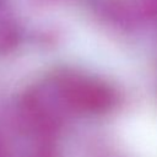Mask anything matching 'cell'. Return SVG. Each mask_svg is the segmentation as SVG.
I'll return each instance as SVG.
<instances>
[{
    "label": "cell",
    "instance_id": "cell-1",
    "mask_svg": "<svg viewBox=\"0 0 157 157\" xmlns=\"http://www.w3.org/2000/svg\"><path fill=\"white\" fill-rule=\"evenodd\" d=\"M59 86L63 101L82 112H104L113 103L112 91L92 80L66 76L59 81Z\"/></svg>",
    "mask_w": 157,
    "mask_h": 157
}]
</instances>
